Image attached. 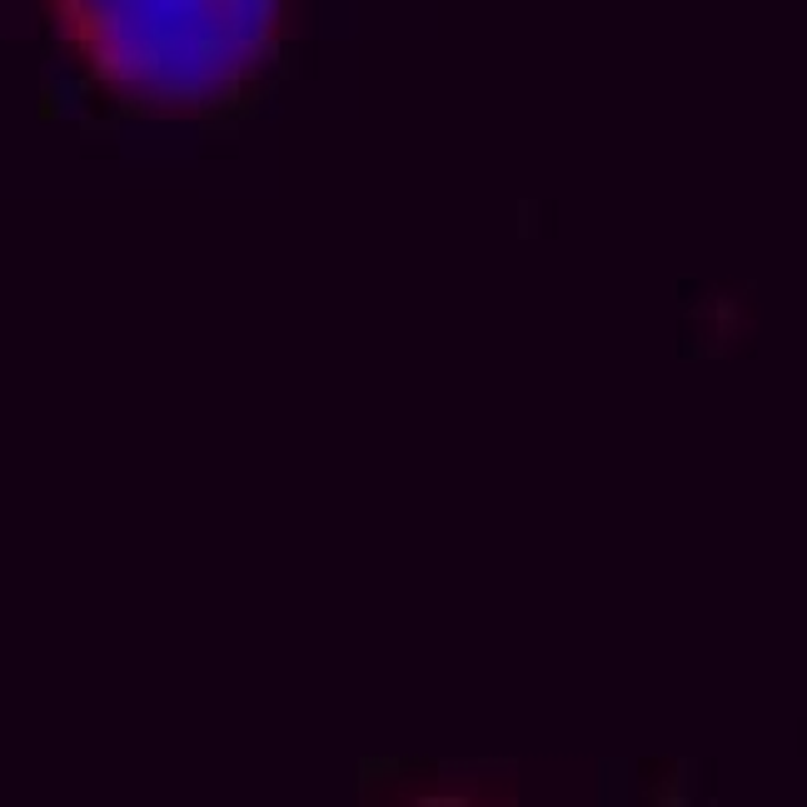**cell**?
Wrapping results in <instances>:
<instances>
[{
	"label": "cell",
	"instance_id": "obj_1",
	"mask_svg": "<svg viewBox=\"0 0 807 807\" xmlns=\"http://www.w3.org/2000/svg\"><path fill=\"white\" fill-rule=\"evenodd\" d=\"M86 86L150 120H210L275 76L299 0H40Z\"/></svg>",
	"mask_w": 807,
	"mask_h": 807
},
{
	"label": "cell",
	"instance_id": "obj_2",
	"mask_svg": "<svg viewBox=\"0 0 807 807\" xmlns=\"http://www.w3.org/2000/svg\"><path fill=\"white\" fill-rule=\"evenodd\" d=\"M519 773L514 768H434L395 778L379 788V803H429V807H464V803H514Z\"/></svg>",
	"mask_w": 807,
	"mask_h": 807
}]
</instances>
